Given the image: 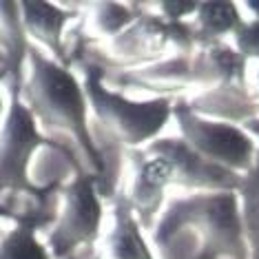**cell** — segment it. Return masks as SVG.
Here are the masks:
<instances>
[{
  "instance_id": "obj_1",
  "label": "cell",
  "mask_w": 259,
  "mask_h": 259,
  "mask_svg": "<svg viewBox=\"0 0 259 259\" xmlns=\"http://www.w3.org/2000/svg\"><path fill=\"white\" fill-rule=\"evenodd\" d=\"M27 78L20 82V100L45 128L67 131L80 144L98 178L107 175V160L89 126V102L80 78L69 64H60L29 42Z\"/></svg>"
},
{
  "instance_id": "obj_2",
  "label": "cell",
  "mask_w": 259,
  "mask_h": 259,
  "mask_svg": "<svg viewBox=\"0 0 259 259\" xmlns=\"http://www.w3.org/2000/svg\"><path fill=\"white\" fill-rule=\"evenodd\" d=\"M184 233L199 239L197 259H248L235 191L170 197L149 235L151 248L160 252Z\"/></svg>"
},
{
  "instance_id": "obj_3",
  "label": "cell",
  "mask_w": 259,
  "mask_h": 259,
  "mask_svg": "<svg viewBox=\"0 0 259 259\" xmlns=\"http://www.w3.org/2000/svg\"><path fill=\"white\" fill-rule=\"evenodd\" d=\"M82 89L89 102V111L102 131L126 151L149 146L173 122L175 98L153 96L149 100H133L122 91L109 89L104 69L96 62H84Z\"/></svg>"
},
{
  "instance_id": "obj_4",
  "label": "cell",
  "mask_w": 259,
  "mask_h": 259,
  "mask_svg": "<svg viewBox=\"0 0 259 259\" xmlns=\"http://www.w3.org/2000/svg\"><path fill=\"white\" fill-rule=\"evenodd\" d=\"M20 82L9 80V102L0 126V191L27 193L38 202L49 199V191H40L29 182V162L40 146H54L64 151L62 144L40 131L33 113L20 100Z\"/></svg>"
},
{
  "instance_id": "obj_5",
  "label": "cell",
  "mask_w": 259,
  "mask_h": 259,
  "mask_svg": "<svg viewBox=\"0 0 259 259\" xmlns=\"http://www.w3.org/2000/svg\"><path fill=\"white\" fill-rule=\"evenodd\" d=\"M173 122L184 144L210 164L244 175L255 162L259 142L244 126L197 115L182 96L173 102Z\"/></svg>"
},
{
  "instance_id": "obj_6",
  "label": "cell",
  "mask_w": 259,
  "mask_h": 259,
  "mask_svg": "<svg viewBox=\"0 0 259 259\" xmlns=\"http://www.w3.org/2000/svg\"><path fill=\"white\" fill-rule=\"evenodd\" d=\"M96 173H84L78 168L75 178L60 188V208L51 222V233L47 237V248L54 259H67L78 255L80 248L93 246L102 231L104 206L98 191Z\"/></svg>"
},
{
  "instance_id": "obj_7",
  "label": "cell",
  "mask_w": 259,
  "mask_h": 259,
  "mask_svg": "<svg viewBox=\"0 0 259 259\" xmlns=\"http://www.w3.org/2000/svg\"><path fill=\"white\" fill-rule=\"evenodd\" d=\"M146 153L160 155L168 162L173 170L170 186L184 188L186 193H220V191H235L241 184V175H235L231 170L210 164L208 160L199 157L195 151L180 135H166V138L153 140L149 146H144Z\"/></svg>"
},
{
  "instance_id": "obj_8",
  "label": "cell",
  "mask_w": 259,
  "mask_h": 259,
  "mask_svg": "<svg viewBox=\"0 0 259 259\" xmlns=\"http://www.w3.org/2000/svg\"><path fill=\"white\" fill-rule=\"evenodd\" d=\"M126 155L133 164V178L131 184L122 191L140 226L146 235H151L157 217L164 210V204L168 202L166 191L173 182V170L164 157L151 155L144 149L126 151Z\"/></svg>"
},
{
  "instance_id": "obj_9",
  "label": "cell",
  "mask_w": 259,
  "mask_h": 259,
  "mask_svg": "<svg viewBox=\"0 0 259 259\" xmlns=\"http://www.w3.org/2000/svg\"><path fill=\"white\" fill-rule=\"evenodd\" d=\"M20 5V22L25 29L27 40H36V47L49 51V58L56 62L67 64V49H64V27L78 18L75 11H67L56 3H38L29 0Z\"/></svg>"
},
{
  "instance_id": "obj_10",
  "label": "cell",
  "mask_w": 259,
  "mask_h": 259,
  "mask_svg": "<svg viewBox=\"0 0 259 259\" xmlns=\"http://www.w3.org/2000/svg\"><path fill=\"white\" fill-rule=\"evenodd\" d=\"M111 217L113 222L102 241V259H157L122 188L113 193Z\"/></svg>"
},
{
  "instance_id": "obj_11",
  "label": "cell",
  "mask_w": 259,
  "mask_h": 259,
  "mask_svg": "<svg viewBox=\"0 0 259 259\" xmlns=\"http://www.w3.org/2000/svg\"><path fill=\"white\" fill-rule=\"evenodd\" d=\"M47 206H49V202H45L36 213H27L18 217L16 226L11 231L3 233V237H0V259H54L47 244L38 239V231L42 228V224L54 222L56 217V213L51 215L49 210L45 213Z\"/></svg>"
},
{
  "instance_id": "obj_12",
  "label": "cell",
  "mask_w": 259,
  "mask_h": 259,
  "mask_svg": "<svg viewBox=\"0 0 259 259\" xmlns=\"http://www.w3.org/2000/svg\"><path fill=\"white\" fill-rule=\"evenodd\" d=\"M244 20L246 18L241 16V7L237 3H199L195 16L191 18L195 49L224 42L228 36L233 38Z\"/></svg>"
},
{
  "instance_id": "obj_13",
  "label": "cell",
  "mask_w": 259,
  "mask_h": 259,
  "mask_svg": "<svg viewBox=\"0 0 259 259\" xmlns=\"http://www.w3.org/2000/svg\"><path fill=\"white\" fill-rule=\"evenodd\" d=\"M237 199L248 259H259V149L252 166L241 175Z\"/></svg>"
},
{
  "instance_id": "obj_14",
  "label": "cell",
  "mask_w": 259,
  "mask_h": 259,
  "mask_svg": "<svg viewBox=\"0 0 259 259\" xmlns=\"http://www.w3.org/2000/svg\"><path fill=\"white\" fill-rule=\"evenodd\" d=\"M89 27L96 36L111 40L138 20L142 14V3H96L91 5Z\"/></svg>"
},
{
  "instance_id": "obj_15",
  "label": "cell",
  "mask_w": 259,
  "mask_h": 259,
  "mask_svg": "<svg viewBox=\"0 0 259 259\" xmlns=\"http://www.w3.org/2000/svg\"><path fill=\"white\" fill-rule=\"evenodd\" d=\"M233 47L235 51L246 58V60L259 62V22L257 20H244L237 31L233 33Z\"/></svg>"
},
{
  "instance_id": "obj_16",
  "label": "cell",
  "mask_w": 259,
  "mask_h": 259,
  "mask_svg": "<svg viewBox=\"0 0 259 259\" xmlns=\"http://www.w3.org/2000/svg\"><path fill=\"white\" fill-rule=\"evenodd\" d=\"M199 3H153L149 5L151 9L157 11V16H162L164 20L170 22H188L195 16Z\"/></svg>"
},
{
  "instance_id": "obj_17",
  "label": "cell",
  "mask_w": 259,
  "mask_h": 259,
  "mask_svg": "<svg viewBox=\"0 0 259 259\" xmlns=\"http://www.w3.org/2000/svg\"><path fill=\"white\" fill-rule=\"evenodd\" d=\"M241 9H246L248 14L252 16L250 20H257L259 22V0H248V3H244V5H239Z\"/></svg>"
},
{
  "instance_id": "obj_18",
  "label": "cell",
  "mask_w": 259,
  "mask_h": 259,
  "mask_svg": "<svg viewBox=\"0 0 259 259\" xmlns=\"http://www.w3.org/2000/svg\"><path fill=\"white\" fill-rule=\"evenodd\" d=\"M244 128H246V131H248L250 135H252V138H259V117H255V120H250V122H246V124H244Z\"/></svg>"
},
{
  "instance_id": "obj_19",
  "label": "cell",
  "mask_w": 259,
  "mask_h": 259,
  "mask_svg": "<svg viewBox=\"0 0 259 259\" xmlns=\"http://www.w3.org/2000/svg\"><path fill=\"white\" fill-rule=\"evenodd\" d=\"M3 75H5V71H0V82H3ZM5 111H7V104H5L3 91H0V115H5Z\"/></svg>"
},
{
  "instance_id": "obj_20",
  "label": "cell",
  "mask_w": 259,
  "mask_h": 259,
  "mask_svg": "<svg viewBox=\"0 0 259 259\" xmlns=\"http://www.w3.org/2000/svg\"><path fill=\"white\" fill-rule=\"evenodd\" d=\"M252 91H255V96L259 98V67L255 71V80H252Z\"/></svg>"
},
{
  "instance_id": "obj_21",
  "label": "cell",
  "mask_w": 259,
  "mask_h": 259,
  "mask_svg": "<svg viewBox=\"0 0 259 259\" xmlns=\"http://www.w3.org/2000/svg\"><path fill=\"white\" fill-rule=\"evenodd\" d=\"M67 259H80V255H73V257H67Z\"/></svg>"
},
{
  "instance_id": "obj_22",
  "label": "cell",
  "mask_w": 259,
  "mask_h": 259,
  "mask_svg": "<svg viewBox=\"0 0 259 259\" xmlns=\"http://www.w3.org/2000/svg\"><path fill=\"white\" fill-rule=\"evenodd\" d=\"M0 237H3V228H0Z\"/></svg>"
}]
</instances>
